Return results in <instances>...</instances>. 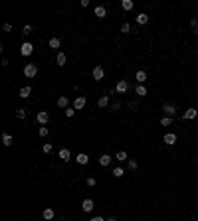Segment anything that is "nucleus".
Instances as JSON below:
<instances>
[{
	"instance_id": "7c9ffc66",
	"label": "nucleus",
	"mask_w": 198,
	"mask_h": 221,
	"mask_svg": "<svg viewBox=\"0 0 198 221\" xmlns=\"http://www.w3.org/2000/svg\"><path fill=\"white\" fill-rule=\"evenodd\" d=\"M22 34H24V36H30V34H32V26H30V24H26V26L22 28Z\"/></svg>"
},
{
	"instance_id": "f8f14e48",
	"label": "nucleus",
	"mask_w": 198,
	"mask_h": 221,
	"mask_svg": "<svg viewBox=\"0 0 198 221\" xmlns=\"http://www.w3.org/2000/svg\"><path fill=\"white\" fill-rule=\"evenodd\" d=\"M55 61H58V65L60 67H64L65 65V61H67V55L64 52H58V55H55Z\"/></svg>"
},
{
	"instance_id": "39448f33",
	"label": "nucleus",
	"mask_w": 198,
	"mask_h": 221,
	"mask_svg": "<svg viewBox=\"0 0 198 221\" xmlns=\"http://www.w3.org/2000/svg\"><path fill=\"white\" fill-rule=\"evenodd\" d=\"M163 113H166V117H175L176 115V107L172 103H164L163 105Z\"/></svg>"
},
{
	"instance_id": "ddd939ff",
	"label": "nucleus",
	"mask_w": 198,
	"mask_h": 221,
	"mask_svg": "<svg viewBox=\"0 0 198 221\" xmlns=\"http://www.w3.org/2000/svg\"><path fill=\"white\" fill-rule=\"evenodd\" d=\"M60 158H61L64 162H70V160H71V152H70L67 148H61V150H60Z\"/></svg>"
},
{
	"instance_id": "bb28decb",
	"label": "nucleus",
	"mask_w": 198,
	"mask_h": 221,
	"mask_svg": "<svg viewBox=\"0 0 198 221\" xmlns=\"http://www.w3.org/2000/svg\"><path fill=\"white\" fill-rule=\"evenodd\" d=\"M121 6H123V10H133V2H131V0H123V2H121Z\"/></svg>"
},
{
	"instance_id": "2eb2a0df",
	"label": "nucleus",
	"mask_w": 198,
	"mask_h": 221,
	"mask_svg": "<svg viewBox=\"0 0 198 221\" xmlns=\"http://www.w3.org/2000/svg\"><path fill=\"white\" fill-rule=\"evenodd\" d=\"M111 160H113V158H111L109 154H103V156H99V164H101V166H109V164H111Z\"/></svg>"
},
{
	"instance_id": "c9c22d12",
	"label": "nucleus",
	"mask_w": 198,
	"mask_h": 221,
	"mask_svg": "<svg viewBox=\"0 0 198 221\" xmlns=\"http://www.w3.org/2000/svg\"><path fill=\"white\" fill-rule=\"evenodd\" d=\"M52 150H54V148H52V144H50V142H46V144H44V154H50Z\"/></svg>"
},
{
	"instance_id": "5701e85b",
	"label": "nucleus",
	"mask_w": 198,
	"mask_h": 221,
	"mask_svg": "<svg viewBox=\"0 0 198 221\" xmlns=\"http://www.w3.org/2000/svg\"><path fill=\"white\" fill-rule=\"evenodd\" d=\"M127 158H129V156H127V152H125V150H119V152L115 154V160H119V162H125Z\"/></svg>"
},
{
	"instance_id": "72a5a7b5",
	"label": "nucleus",
	"mask_w": 198,
	"mask_h": 221,
	"mask_svg": "<svg viewBox=\"0 0 198 221\" xmlns=\"http://www.w3.org/2000/svg\"><path fill=\"white\" fill-rule=\"evenodd\" d=\"M76 115V109H73V107H67L65 109V117H73Z\"/></svg>"
},
{
	"instance_id": "6ab92c4d",
	"label": "nucleus",
	"mask_w": 198,
	"mask_h": 221,
	"mask_svg": "<svg viewBox=\"0 0 198 221\" xmlns=\"http://www.w3.org/2000/svg\"><path fill=\"white\" fill-rule=\"evenodd\" d=\"M67 105H70V99L61 95V97L58 99V107H61V109H67Z\"/></svg>"
},
{
	"instance_id": "9d476101",
	"label": "nucleus",
	"mask_w": 198,
	"mask_h": 221,
	"mask_svg": "<svg viewBox=\"0 0 198 221\" xmlns=\"http://www.w3.org/2000/svg\"><path fill=\"white\" fill-rule=\"evenodd\" d=\"M103 75H105V71H103V67H101V65H97V67H93V79H95V81H99V79H103Z\"/></svg>"
},
{
	"instance_id": "20e7f679",
	"label": "nucleus",
	"mask_w": 198,
	"mask_h": 221,
	"mask_svg": "<svg viewBox=\"0 0 198 221\" xmlns=\"http://www.w3.org/2000/svg\"><path fill=\"white\" fill-rule=\"evenodd\" d=\"M115 91L119 93V95H125L129 91V83L125 79H121V81H117V85H115Z\"/></svg>"
},
{
	"instance_id": "4be33fe9",
	"label": "nucleus",
	"mask_w": 198,
	"mask_h": 221,
	"mask_svg": "<svg viewBox=\"0 0 198 221\" xmlns=\"http://www.w3.org/2000/svg\"><path fill=\"white\" fill-rule=\"evenodd\" d=\"M147 22H148V14H145V12H143V14H139V16H137V24H141V26H145Z\"/></svg>"
},
{
	"instance_id": "423d86ee",
	"label": "nucleus",
	"mask_w": 198,
	"mask_h": 221,
	"mask_svg": "<svg viewBox=\"0 0 198 221\" xmlns=\"http://www.w3.org/2000/svg\"><path fill=\"white\" fill-rule=\"evenodd\" d=\"M36 118H38V123H40L42 126H46V123L50 121V115H48V113H46V111H40V113H38V115H36Z\"/></svg>"
},
{
	"instance_id": "c85d7f7f",
	"label": "nucleus",
	"mask_w": 198,
	"mask_h": 221,
	"mask_svg": "<svg viewBox=\"0 0 198 221\" xmlns=\"http://www.w3.org/2000/svg\"><path fill=\"white\" fill-rule=\"evenodd\" d=\"M123 174H125V170H123V168H115V170H113V176H115V178H123Z\"/></svg>"
},
{
	"instance_id": "7ed1b4c3",
	"label": "nucleus",
	"mask_w": 198,
	"mask_h": 221,
	"mask_svg": "<svg viewBox=\"0 0 198 221\" xmlns=\"http://www.w3.org/2000/svg\"><path fill=\"white\" fill-rule=\"evenodd\" d=\"M32 52H34V46L30 42H24L22 46H20V53L24 55V58H28V55H32Z\"/></svg>"
},
{
	"instance_id": "cd10ccee",
	"label": "nucleus",
	"mask_w": 198,
	"mask_h": 221,
	"mask_svg": "<svg viewBox=\"0 0 198 221\" xmlns=\"http://www.w3.org/2000/svg\"><path fill=\"white\" fill-rule=\"evenodd\" d=\"M26 115H28V111H26V109H22V107L16 111V117L20 118V121H22V118H26Z\"/></svg>"
},
{
	"instance_id": "dca6fc26",
	"label": "nucleus",
	"mask_w": 198,
	"mask_h": 221,
	"mask_svg": "<svg viewBox=\"0 0 198 221\" xmlns=\"http://www.w3.org/2000/svg\"><path fill=\"white\" fill-rule=\"evenodd\" d=\"M50 48H52V49H60L61 48V40H60V38H52V40H50Z\"/></svg>"
},
{
	"instance_id": "f704fd0d",
	"label": "nucleus",
	"mask_w": 198,
	"mask_h": 221,
	"mask_svg": "<svg viewBox=\"0 0 198 221\" xmlns=\"http://www.w3.org/2000/svg\"><path fill=\"white\" fill-rule=\"evenodd\" d=\"M121 32H123V34H129V32H131V26H129V24L125 22V24L121 26Z\"/></svg>"
},
{
	"instance_id": "a878e982",
	"label": "nucleus",
	"mask_w": 198,
	"mask_h": 221,
	"mask_svg": "<svg viewBox=\"0 0 198 221\" xmlns=\"http://www.w3.org/2000/svg\"><path fill=\"white\" fill-rule=\"evenodd\" d=\"M135 93H137L139 97H145V95H147V87H145V85H137V89H135Z\"/></svg>"
},
{
	"instance_id": "1a4fd4ad",
	"label": "nucleus",
	"mask_w": 198,
	"mask_h": 221,
	"mask_svg": "<svg viewBox=\"0 0 198 221\" xmlns=\"http://www.w3.org/2000/svg\"><path fill=\"white\" fill-rule=\"evenodd\" d=\"M135 79H137V83H139V85H143L145 81H147V73L143 71V69H139V71L135 73Z\"/></svg>"
},
{
	"instance_id": "ea45409f",
	"label": "nucleus",
	"mask_w": 198,
	"mask_h": 221,
	"mask_svg": "<svg viewBox=\"0 0 198 221\" xmlns=\"http://www.w3.org/2000/svg\"><path fill=\"white\" fill-rule=\"evenodd\" d=\"M105 221H117V219L115 217H109V219H105Z\"/></svg>"
},
{
	"instance_id": "b1692460",
	"label": "nucleus",
	"mask_w": 198,
	"mask_h": 221,
	"mask_svg": "<svg viewBox=\"0 0 198 221\" xmlns=\"http://www.w3.org/2000/svg\"><path fill=\"white\" fill-rule=\"evenodd\" d=\"M54 215H55V213H54V209H52V207H46V209H44V219H54Z\"/></svg>"
},
{
	"instance_id": "58836bf2",
	"label": "nucleus",
	"mask_w": 198,
	"mask_h": 221,
	"mask_svg": "<svg viewBox=\"0 0 198 221\" xmlns=\"http://www.w3.org/2000/svg\"><path fill=\"white\" fill-rule=\"evenodd\" d=\"M89 221H105V219H103V217H101V215H97V217H91V219H89Z\"/></svg>"
},
{
	"instance_id": "393cba45",
	"label": "nucleus",
	"mask_w": 198,
	"mask_h": 221,
	"mask_svg": "<svg viewBox=\"0 0 198 221\" xmlns=\"http://www.w3.org/2000/svg\"><path fill=\"white\" fill-rule=\"evenodd\" d=\"M190 28H192V34H198V16H194L190 20Z\"/></svg>"
},
{
	"instance_id": "412c9836",
	"label": "nucleus",
	"mask_w": 198,
	"mask_h": 221,
	"mask_svg": "<svg viewBox=\"0 0 198 221\" xmlns=\"http://www.w3.org/2000/svg\"><path fill=\"white\" fill-rule=\"evenodd\" d=\"M12 142H14V140H12V136L8 134V132H4V134H2V144H4V146H12Z\"/></svg>"
},
{
	"instance_id": "e433bc0d",
	"label": "nucleus",
	"mask_w": 198,
	"mask_h": 221,
	"mask_svg": "<svg viewBox=\"0 0 198 221\" xmlns=\"http://www.w3.org/2000/svg\"><path fill=\"white\" fill-rule=\"evenodd\" d=\"M127 166H129V170H135V168H137V162H135V160H129Z\"/></svg>"
},
{
	"instance_id": "f257e3e1",
	"label": "nucleus",
	"mask_w": 198,
	"mask_h": 221,
	"mask_svg": "<svg viewBox=\"0 0 198 221\" xmlns=\"http://www.w3.org/2000/svg\"><path fill=\"white\" fill-rule=\"evenodd\" d=\"M36 73H38V67H36V63H26V67H24V75L30 79V77H36Z\"/></svg>"
},
{
	"instance_id": "4c0bfd02",
	"label": "nucleus",
	"mask_w": 198,
	"mask_h": 221,
	"mask_svg": "<svg viewBox=\"0 0 198 221\" xmlns=\"http://www.w3.org/2000/svg\"><path fill=\"white\" fill-rule=\"evenodd\" d=\"M2 30H4V32H10V30H12V26H10V24H4Z\"/></svg>"
},
{
	"instance_id": "aec40b11",
	"label": "nucleus",
	"mask_w": 198,
	"mask_h": 221,
	"mask_svg": "<svg viewBox=\"0 0 198 221\" xmlns=\"http://www.w3.org/2000/svg\"><path fill=\"white\" fill-rule=\"evenodd\" d=\"M95 16H97V18H105V16H107L105 6H97V8H95Z\"/></svg>"
},
{
	"instance_id": "473e14b6",
	"label": "nucleus",
	"mask_w": 198,
	"mask_h": 221,
	"mask_svg": "<svg viewBox=\"0 0 198 221\" xmlns=\"http://www.w3.org/2000/svg\"><path fill=\"white\" fill-rule=\"evenodd\" d=\"M170 123H172V117H164L163 121H160V124H163V126H169Z\"/></svg>"
},
{
	"instance_id": "a211bd4d",
	"label": "nucleus",
	"mask_w": 198,
	"mask_h": 221,
	"mask_svg": "<svg viewBox=\"0 0 198 221\" xmlns=\"http://www.w3.org/2000/svg\"><path fill=\"white\" fill-rule=\"evenodd\" d=\"M97 105L101 107V109H105V107L109 105V95H103V97H99V101H97Z\"/></svg>"
},
{
	"instance_id": "c756f323",
	"label": "nucleus",
	"mask_w": 198,
	"mask_h": 221,
	"mask_svg": "<svg viewBox=\"0 0 198 221\" xmlns=\"http://www.w3.org/2000/svg\"><path fill=\"white\" fill-rule=\"evenodd\" d=\"M38 134H40V136H42V138H46V136H48V134H50V130H48V128H46V126H40V130H38Z\"/></svg>"
},
{
	"instance_id": "4468645a",
	"label": "nucleus",
	"mask_w": 198,
	"mask_h": 221,
	"mask_svg": "<svg viewBox=\"0 0 198 221\" xmlns=\"http://www.w3.org/2000/svg\"><path fill=\"white\" fill-rule=\"evenodd\" d=\"M76 160H77V164H81V166H85V164L89 162V156L81 152V154H77V156H76Z\"/></svg>"
},
{
	"instance_id": "2f4dec72",
	"label": "nucleus",
	"mask_w": 198,
	"mask_h": 221,
	"mask_svg": "<svg viewBox=\"0 0 198 221\" xmlns=\"http://www.w3.org/2000/svg\"><path fill=\"white\" fill-rule=\"evenodd\" d=\"M87 186H89V188H95V186H97V180L93 178V176H89V178H87Z\"/></svg>"
},
{
	"instance_id": "f3484780",
	"label": "nucleus",
	"mask_w": 198,
	"mask_h": 221,
	"mask_svg": "<svg viewBox=\"0 0 198 221\" xmlns=\"http://www.w3.org/2000/svg\"><path fill=\"white\" fill-rule=\"evenodd\" d=\"M30 95H32V87H30V85H28V87H22V89H20V97H22V99H28Z\"/></svg>"
},
{
	"instance_id": "9b49d317",
	"label": "nucleus",
	"mask_w": 198,
	"mask_h": 221,
	"mask_svg": "<svg viewBox=\"0 0 198 221\" xmlns=\"http://www.w3.org/2000/svg\"><path fill=\"white\" fill-rule=\"evenodd\" d=\"M164 144H169V146L176 144V134H175V132H169V134H164Z\"/></svg>"
},
{
	"instance_id": "6e6552de",
	"label": "nucleus",
	"mask_w": 198,
	"mask_h": 221,
	"mask_svg": "<svg viewBox=\"0 0 198 221\" xmlns=\"http://www.w3.org/2000/svg\"><path fill=\"white\" fill-rule=\"evenodd\" d=\"M196 115H198L196 109H186V113L182 115V118H184V121H192V118H196Z\"/></svg>"
},
{
	"instance_id": "f03ea898",
	"label": "nucleus",
	"mask_w": 198,
	"mask_h": 221,
	"mask_svg": "<svg viewBox=\"0 0 198 221\" xmlns=\"http://www.w3.org/2000/svg\"><path fill=\"white\" fill-rule=\"evenodd\" d=\"M85 105H87V99H85L83 95H79V97L73 99V109H76V111H81Z\"/></svg>"
},
{
	"instance_id": "0eeeda50",
	"label": "nucleus",
	"mask_w": 198,
	"mask_h": 221,
	"mask_svg": "<svg viewBox=\"0 0 198 221\" xmlns=\"http://www.w3.org/2000/svg\"><path fill=\"white\" fill-rule=\"evenodd\" d=\"M95 207V203H93V199H83V203H81V209L85 211V213H89L91 209Z\"/></svg>"
}]
</instances>
